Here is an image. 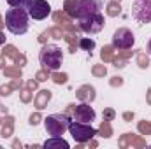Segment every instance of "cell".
<instances>
[{"mask_svg":"<svg viewBox=\"0 0 151 149\" xmlns=\"http://www.w3.org/2000/svg\"><path fill=\"white\" fill-rule=\"evenodd\" d=\"M100 9H102V0H67L65 2V12L77 21L95 12H100Z\"/></svg>","mask_w":151,"mask_h":149,"instance_id":"1","label":"cell"},{"mask_svg":"<svg viewBox=\"0 0 151 149\" xmlns=\"http://www.w3.org/2000/svg\"><path fill=\"white\" fill-rule=\"evenodd\" d=\"M28 11L11 7L5 11V27L14 35H23L28 32Z\"/></svg>","mask_w":151,"mask_h":149,"instance_id":"2","label":"cell"},{"mask_svg":"<svg viewBox=\"0 0 151 149\" xmlns=\"http://www.w3.org/2000/svg\"><path fill=\"white\" fill-rule=\"evenodd\" d=\"M39 62L44 70H58L63 63V51L55 44H46L39 53Z\"/></svg>","mask_w":151,"mask_h":149,"instance_id":"3","label":"cell"},{"mask_svg":"<svg viewBox=\"0 0 151 149\" xmlns=\"http://www.w3.org/2000/svg\"><path fill=\"white\" fill-rule=\"evenodd\" d=\"M70 125V117L67 114H51L44 119V128L51 137H62Z\"/></svg>","mask_w":151,"mask_h":149,"instance_id":"4","label":"cell"},{"mask_svg":"<svg viewBox=\"0 0 151 149\" xmlns=\"http://www.w3.org/2000/svg\"><path fill=\"white\" fill-rule=\"evenodd\" d=\"M69 132L72 135L76 142L79 144H84V142H90L99 132L91 126V123H81V121H70L69 125Z\"/></svg>","mask_w":151,"mask_h":149,"instance_id":"5","label":"cell"},{"mask_svg":"<svg viewBox=\"0 0 151 149\" xmlns=\"http://www.w3.org/2000/svg\"><path fill=\"white\" fill-rule=\"evenodd\" d=\"M132 18L139 23H151V0H134Z\"/></svg>","mask_w":151,"mask_h":149,"instance_id":"6","label":"cell"},{"mask_svg":"<svg viewBox=\"0 0 151 149\" xmlns=\"http://www.w3.org/2000/svg\"><path fill=\"white\" fill-rule=\"evenodd\" d=\"M135 42V35L128 28H118L113 34V47L114 49H130Z\"/></svg>","mask_w":151,"mask_h":149,"instance_id":"7","label":"cell"},{"mask_svg":"<svg viewBox=\"0 0 151 149\" xmlns=\"http://www.w3.org/2000/svg\"><path fill=\"white\" fill-rule=\"evenodd\" d=\"M79 28L84 34H99L104 28V16H102V12H95V14H91L88 18L79 19Z\"/></svg>","mask_w":151,"mask_h":149,"instance_id":"8","label":"cell"},{"mask_svg":"<svg viewBox=\"0 0 151 149\" xmlns=\"http://www.w3.org/2000/svg\"><path fill=\"white\" fill-rule=\"evenodd\" d=\"M97 117V112L93 111V107H90L88 102H83L79 105H74L72 111V119L74 121H81V123H93Z\"/></svg>","mask_w":151,"mask_h":149,"instance_id":"9","label":"cell"},{"mask_svg":"<svg viewBox=\"0 0 151 149\" xmlns=\"http://www.w3.org/2000/svg\"><path fill=\"white\" fill-rule=\"evenodd\" d=\"M51 14V5L46 2V0H32L30 7H28V16L32 19H46L47 16Z\"/></svg>","mask_w":151,"mask_h":149,"instance_id":"10","label":"cell"},{"mask_svg":"<svg viewBox=\"0 0 151 149\" xmlns=\"http://www.w3.org/2000/svg\"><path fill=\"white\" fill-rule=\"evenodd\" d=\"M46 149H51V148H60V149H69V142L63 140L62 137H51L47 139L44 144H42Z\"/></svg>","mask_w":151,"mask_h":149,"instance_id":"11","label":"cell"},{"mask_svg":"<svg viewBox=\"0 0 151 149\" xmlns=\"http://www.w3.org/2000/svg\"><path fill=\"white\" fill-rule=\"evenodd\" d=\"M77 98L83 100V102H91V100L95 98V90H93L91 86H83V88H79V91H77Z\"/></svg>","mask_w":151,"mask_h":149,"instance_id":"12","label":"cell"},{"mask_svg":"<svg viewBox=\"0 0 151 149\" xmlns=\"http://www.w3.org/2000/svg\"><path fill=\"white\" fill-rule=\"evenodd\" d=\"M77 44H79V47H81L83 51H88V53H91V51L95 49V40H93V39L81 37L77 40Z\"/></svg>","mask_w":151,"mask_h":149,"instance_id":"13","label":"cell"},{"mask_svg":"<svg viewBox=\"0 0 151 149\" xmlns=\"http://www.w3.org/2000/svg\"><path fill=\"white\" fill-rule=\"evenodd\" d=\"M51 98V91H47V90H44V91H40V95H39L37 98H35V104H37V109H44V104L47 102Z\"/></svg>","mask_w":151,"mask_h":149,"instance_id":"14","label":"cell"},{"mask_svg":"<svg viewBox=\"0 0 151 149\" xmlns=\"http://www.w3.org/2000/svg\"><path fill=\"white\" fill-rule=\"evenodd\" d=\"M7 4H9L11 7H18V9H27V11H28L32 0H7Z\"/></svg>","mask_w":151,"mask_h":149,"instance_id":"15","label":"cell"},{"mask_svg":"<svg viewBox=\"0 0 151 149\" xmlns=\"http://www.w3.org/2000/svg\"><path fill=\"white\" fill-rule=\"evenodd\" d=\"M119 12H121L119 4H116V2L109 4V9H107V14H109V16H116V14H119Z\"/></svg>","mask_w":151,"mask_h":149,"instance_id":"16","label":"cell"},{"mask_svg":"<svg viewBox=\"0 0 151 149\" xmlns=\"http://www.w3.org/2000/svg\"><path fill=\"white\" fill-rule=\"evenodd\" d=\"M53 81L56 84H63V82H67V75L65 74H55L53 75Z\"/></svg>","mask_w":151,"mask_h":149,"instance_id":"17","label":"cell"},{"mask_svg":"<svg viewBox=\"0 0 151 149\" xmlns=\"http://www.w3.org/2000/svg\"><path fill=\"white\" fill-rule=\"evenodd\" d=\"M150 65V62H148V56H144V54H139V67L141 69H146Z\"/></svg>","mask_w":151,"mask_h":149,"instance_id":"18","label":"cell"},{"mask_svg":"<svg viewBox=\"0 0 151 149\" xmlns=\"http://www.w3.org/2000/svg\"><path fill=\"white\" fill-rule=\"evenodd\" d=\"M111 51H113V47H109V46H107V47H104V49H102V58L109 60V58H111Z\"/></svg>","mask_w":151,"mask_h":149,"instance_id":"19","label":"cell"},{"mask_svg":"<svg viewBox=\"0 0 151 149\" xmlns=\"http://www.w3.org/2000/svg\"><path fill=\"white\" fill-rule=\"evenodd\" d=\"M93 74L95 75H106V67H97V69H93Z\"/></svg>","mask_w":151,"mask_h":149,"instance_id":"20","label":"cell"},{"mask_svg":"<svg viewBox=\"0 0 151 149\" xmlns=\"http://www.w3.org/2000/svg\"><path fill=\"white\" fill-rule=\"evenodd\" d=\"M139 128H141L142 132H146V130H148V132H151V125H148V126H146L144 123H141V125H139Z\"/></svg>","mask_w":151,"mask_h":149,"instance_id":"21","label":"cell"},{"mask_svg":"<svg viewBox=\"0 0 151 149\" xmlns=\"http://www.w3.org/2000/svg\"><path fill=\"white\" fill-rule=\"evenodd\" d=\"M37 123H39V116L35 114V116H32V117H30V125H37Z\"/></svg>","mask_w":151,"mask_h":149,"instance_id":"22","label":"cell"},{"mask_svg":"<svg viewBox=\"0 0 151 149\" xmlns=\"http://www.w3.org/2000/svg\"><path fill=\"white\" fill-rule=\"evenodd\" d=\"M146 53H148V54H151V39L148 40V44H146Z\"/></svg>","mask_w":151,"mask_h":149,"instance_id":"23","label":"cell"},{"mask_svg":"<svg viewBox=\"0 0 151 149\" xmlns=\"http://www.w3.org/2000/svg\"><path fill=\"white\" fill-rule=\"evenodd\" d=\"M106 117H109V119H111V117H114V112L113 111H106Z\"/></svg>","mask_w":151,"mask_h":149,"instance_id":"24","label":"cell"},{"mask_svg":"<svg viewBox=\"0 0 151 149\" xmlns=\"http://www.w3.org/2000/svg\"><path fill=\"white\" fill-rule=\"evenodd\" d=\"M4 42H5V35H4V34H2V32H0V46H2V44H4Z\"/></svg>","mask_w":151,"mask_h":149,"instance_id":"25","label":"cell"},{"mask_svg":"<svg viewBox=\"0 0 151 149\" xmlns=\"http://www.w3.org/2000/svg\"><path fill=\"white\" fill-rule=\"evenodd\" d=\"M148 102L151 104V88H150V91H148Z\"/></svg>","mask_w":151,"mask_h":149,"instance_id":"26","label":"cell"},{"mask_svg":"<svg viewBox=\"0 0 151 149\" xmlns=\"http://www.w3.org/2000/svg\"><path fill=\"white\" fill-rule=\"evenodd\" d=\"M4 25H5V23H2V18H0V27H4Z\"/></svg>","mask_w":151,"mask_h":149,"instance_id":"27","label":"cell"},{"mask_svg":"<svg viewBox=\"0 0 151 149\" xmlns=\"http://www.w3.org/2000/svg\"><path fill=\"white\" fill-rule=\"evenodd\" d=\"M118 2H119V0H118Z\"/></svg>","mask_w":151,"mask_h":149,"instance_id":"28","label":"cell"}]
</instances>
